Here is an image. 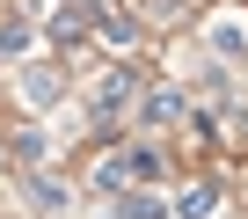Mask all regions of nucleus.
<instances>
[{"label":"nucleus","instance_id":"1","mask_svg":"<svg viewBox=\"0 0 248 219\" xmlns=\"http://www.w3.org/2000/svg\"><path fill=\"white\" fill-rule=\"evenodd\" d=\"M212 44L226 59H248V15H212Z\"/></svg>","mask_w":248,"mask_h":219},{"label":"nucleus","instance_id":"2","mask_svg":"<svg viewBox=\"0 0 248 219\" xmlns=\"http://www.w3.org/2000/svg\"><path fill=\"white\" fill-rule=\"evenodd\" d=\"M132 95H139V80H132V73H109V80L95 88V117H117V110L132 102Z\"/></svg>","mask_w":248,"mask_h":219},{"label":"nucleus","instance_id":"3","mask_svg":"<svg viewBox=\"0 0 248 219\" xmlns=\"http://www.w3.org/2000/svg\"><path fill=\"white\" fill-rule=\"evenodd\" d=\"M212 204H219V190H212V183H190V190L175 197V219H204Z\"/></svg>","mask_w":248,"mask_h":219},{"label":"nucleus","instance_id":"4","mask_svg":"<svg viewBox=\"0 0 248 219\" xmlns=\"http://www.w3.org/2000/svg\"><path fill=\"white\" fill-rule=\"evenodd\" d=\"M168 117H183V95H175V88L146 95V125H168Z\"/></svg>","mask_w":248,"mask_h":219},{"label":"nucleus","instance_id":"5","mask_svg":"<svg viewBox=\"0 0 248 219\" xmlns=\"http://www.w3.org/2000/svg\"><path fill=\"white\" fill-rule=\"evenodd\" d=\"M22 95H30V110H44V102L59 95V80H51V73H22Z\"/></svg>","mask_w":248,"mask_h":219},{"label":"nucleus","instance_id":"6","mask_svg":"<svg viewBox=\"0 0 248 219\" xmlns=\"http://www.w3.org/2000/svg\"><path fill=\"white\" fill-rule=\"evenodd\" d=\"M124 219H168V204H161V197H132V204H124Z\"/></svg>","mask_w":248,"mask_h":219}]
</instances>
